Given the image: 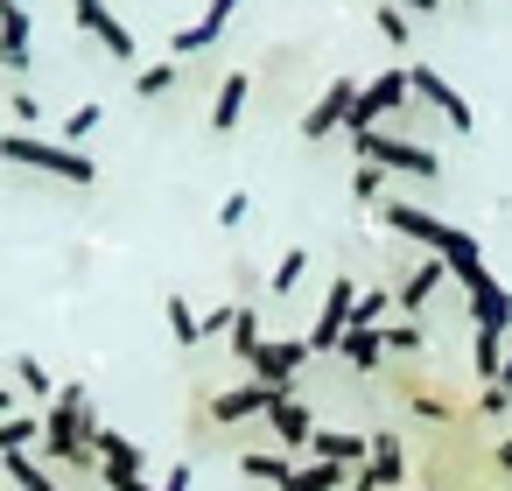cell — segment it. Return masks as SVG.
I'll list each match as a JSON object with an SVG mask.
<instances>
[{"instance_id":"31","label":"cell","mask_w":512,"mask_h":491,"mask_svg":"<svg viewBox=\"0 0 512 491\" xmlns=\"http://www.w3.org/2000/svg\"><path fill=\"white\" fill-rule=\"evenodd\" d=\"M260 344H267V337H260V316H253V309H239V323H232V358H246V365H253V351H260Z\"/></svg>"},{"instance_id":"8","label":"cell","mask_w":512,"mask_h":491,"mask_svg":"<svg viewBox=\"0 0 512 491\" xmlns=\"http://www.w3.org/2000/svg\"><path fill=\"white\" fill-rule=\"evenodd\" d=\"M351 302H358V288H351V274H337L302 344H309V351H337V344H344V330H351Z\"/></svg>"},{"instance_id":"41","label":"cell","mask_w":512,"mask_h":491,"mask_svg":"<svg viewBox=\"0 0 512 491\" xmlns=\"http://www.w3.org/2000/svg\"><path fill=\"white\" fill-rule=\"evenodd\" d=\"M393 8H414V15H435V8H442V0H393Z\"/></svg>"},{"instance_id":"25","label":"cell","mask_w":512,"mask_h":491,"mask_svg":"<svg viewBox=\"0 0 512 491\" xmlns=\"http://www.w3.org/2000/svg\"><path fill=\"white\" fill-rule=\"evenodd\" d=\"M498 365H505V330H477V344H470V372L491 386V379H498Z\"/></svg>"},{"instance_id":"44","label":"cell","mask_w":512,"mask_h":491,"mask_svg":"<svg viewBox=\"0 0 512 491\" xmlns=\"http://www.w3.org/2000/svg\"><path fill=\"white\" fill-rule=\"evenodd\" d=\"M498 463H505V470H512V435H505V442H498Z\"/></svg>"},{"instance_id":"40","label":"cell","mask_w":512,"mask_h":491,"mask_svg":"<svg viewBox=\"0 0 512 491\" xmlns=\"http://www.w3.org/2000/svg\"><path fill=\"white\" fill-rule=\"evenodd\" d=\"M162 491H190V463H176V470H169V484H162Z\"/></svg>"},{"instance_id":"35","label":"cell","mask_w":512,"mask_h":491,"mask_svg":"<svg viewBox=\"0 0 512 491\" xmlns=\"http://www.w3.org/2000/svg\"><path fill=\"white\" fill-rule=\"evenodd\" d=\"M379 36H386V43H407V15L393 8V0H386V8H379Z\"/></svg>"},{"instance_id":"37","label":"cell","mask_w":512,"mask_h":491,"mask_svg":"<svg viewBox=\"0 0 512 491\" xmlns=\"http://www.w3.org/2000/svg\"><path fill=\"white\" fill-rule=\"evenodd\" d=\"M477 414H484V421H498V414H512V393H505V386H484V400H477Z\"/></svg>"},{"instance_id":"42","label":"cell","mask_w":512,"mask_h":491,"mask_svg":"<svg viewBox=\"0 0 512 491\" xmlns=\"http://www.w3.org/2000/svg\"><path fill=\"white\" fill-rule=\"evenodd\" d=\"M491 386H505V393H512V351H505V365H498V379H491Z\"/></svg>"},{"instance_id":"29","label":"cell","mask_w":512,"mask_h":491,"mask_svg":"<svg viewBox=\"0 0 512 491\" xmlns=\"http://www.w3.org/2000/svg\"><path fill=\"white\" fill-rule=\"evenodd\" d=\"M92 127H106V106H78V113L64 120V148H85V141H92Z\"/></svg>"},{"instance_id":"34","label":"cell","mask_w":512,"mask_h":491,"mask_svg":"<svg viewBox=\"0 0 512 491\" xmlns=\"http://www.w3.org/2000/svg\"><path fill=\"white\" fill-rule=\"evenodd\" d=\"M386 351H421V323H386Z\"/></svg>"},{"instance_id":"23","label":"cell","mask_w":512,"mask_h":491,"mask_svg":"<svg viewBox=\"0 0 512 491\" xmlns=\"http://www.w3.org/2000/svg\"><path fill=\"white\" fill-rule=\"evenodd\" d=\"M239 470H246L253 484H274V491L295 477V463H288V456H274V449H246V456H239Z\"/></svg>"},{"instance_id":"22","label":"cell","mask_w":512,"mask_h":491,"mask_svg":"<svg viewBox=\"0 0 512 491\" xmlns=\"http://www.w3.org/2000/svg\"><path fill=\"white\" fill-rule=\"evenodd\" d=\"M43 442V414H8L0 421V456H29Z\"/></svg>"},{"instance_id":"11","label":"cell","mask_w":512,"mask_h":491,"mask_svg":"<svg viewBox=\"0 0 512 491\" xmlns=\"http://www.w3.org/2000/svg\"><path fill=\"white\" fill-rule=\"evenodd\" d=\"M407 484V449H400V435H372V456H365V470L351 477V491H400Z\"/></svg>"},{"instance_id":"18","label":"cell","mask_w":512,"mask_h":491,"mask_svg":"<svg viewBox=\"0 0 512 491\" xmlns=\"http://www.w3.org/2000/svg\"><path fill=\"white\" fill-rule=\"evenodd\" d=\"M246 92H253V78H246V71H225V85H218V99H211V134H232V127H239Z\"/></svg>"},{"instance_id":"19","label":"cell","mask_w":512,"mask_h":491,"mask_svg":"<svg viewBox=\"0 0 512 491\" xmlns=\"http://www.w3.org/2000/svg\"><path fill=\"white\" fill-rule=\"evenodd\" d=\"M442 281H449V267H442V260H435V253H428V260H421V267H414V274H407V281H400V295H393V302H400V309H407V316H414V309H421V302H428V295H435V288H442Z\"/></svg>"},{"instance_id":"21","label":"cell","mask_w":512,"mask_h":491,"mask_svg":"<svg viewBox=\"0 0 512 491\" xmlns=\"http://www.w3.org/2000/svg\"><path fill=\"white\" fill-rule=\"evenodd\" d=\"M15 386H22V393H29V400H36V414H43V407H50V400H57V393H64V386H57V379H50V365H43V358H29V351H22V358H15Z\"/></svg>"},{"instance_id":"5","label":"cell","mask_w":512,"mask_h":491,"mask_svg":"<svg viewBox=\"0 0 512 491\" xmlns=\"http://www.w3.org/2000/svg\"><path fill=\"white\" fill-rule=\"evenodd\" d=\"M358 162L400 169V176H435V169H442L435 148H421V141H407V134H358Z\"/></svg>"},{"instance_id":"6","label":"cell","mask_w":512,"mask_h":491,"mask_svg":"<svg viewBox=\"0 0 512 491\" xmlns=\"http://www.w3.org/2000/svg\"><path fill=\"white\" fill-rule=\"evenodd\" d=\"M407 92H414L421 106H435V113H442V120L456 127V134H470V127H477L470 99H463V92H456V85H449L442 71H428V64H407Z\"/></svg>"},{"instance_id":"43","label":"cell","mask_w":512,"mask_h":491,"mask_svg":"<svg viewBox=\"0 0 512 491\" xmlns=\"http://www.w3.org/2000/svg\"><path fill=\"white\" fill-rule=\"evenodd\" d=\"M8 407H15V386H0V421H8Z\"/></svg>"},{"instance_id":"33","label":"cell","mask_w":512,"mask_h":491,"mask_svg":"<svg viewBox=\"0 0 512 491\" xmlns=\"http://www.w3.org/2000/svg\"><path fill=\"white\" fill-rule=\"evenodd\" d=\"M379 190H386V169L358 162V176H351V197H358V204H379Z\"/></svg>"},{"instance_id":"28","label":"cell","mask_w":512,"mask_h":491,"mask_svg":"<svg viewBox=\"0 0 512 491\" xmlns=\"http://www.w3.org/2000/svg\"><path fill=\"white\" fill-rule=\"evenodd\" d=\"M0 463H8V477H15L22 491H64V484H57V477H50L36 456H0Z\"/></svg>"},{"instance_id":"15","label":"cell","mask_w":512,"mask_h":491,"mask_svg":"<svg viewBox=\"0 0 512 491\" xmlns=\"http://www.w3.org/2000/svg\"><path fill=\"white\" fill-rule=\"evenodd\" d=\"M267 407H274V393H267V386H232V393H211V421H218V428L253 421V414H267Z\"/></svg>"},{"instance_id":"36","label":"cell","mask_w":512,"mask_h":491,"mask_svg":"<svg viewBox=\"0 0 512 491\" xmlns=\"http://www.w3.org/2000/svg\"><path fill=\"white\" fill-rule=\"evenodd\" d=\"M232 323H239V309H232V302H218V309L204 316V337H232Z\"/></svg>"},{"instance_id":"16","label":"cell","mask_w":512,"mask_h":491,"mask_svg":"<svg viewBox=\"0 0 512 491\" xmlns=\"http://www.w3.org/2000/svg\"><path fill=\"white\" fill-rule=\"evenodd\" d=\"M463 302H470L477 330H512V295H505L491 274H484V281H470V295H463Z\"/></svg>"},{"instance_id":"12","label":"cell","mask_w":512,"mask_h":491,"mask_svg":"<svg viewBox=\"0 0 512 491\" xmlns=\"http://www.w3.org/2000/svg\"><path fill=\"white\" fill-rule=\"evenodd\" d=\"M29 8H22V0H0V71H29Z\"/></svg>"},{"instance_id":"27","label":"cell","mask_w":512,"mask_h":491,"mask_svg":"<svg viewBox=\"0 0 512 491\" xmlns=\"http://www.w3.org/2000/svg\"><path fill=\"white\" fill-rule=\"evenodd\" d=\"M386 309H393V295H386V288H358V302H351V330H379V323H386Z\"/></svg>"},{"instance_id":"3","label":"cell","mask_w":512,"mask_h":491,"mask_svg":"<svg viewBox=\"0 0 512 491\" xmlns=\"http://www.w3.org/2000/svg\"><path fill=\"white\" fill-rule=\"evenodd\" d=\"M85 386H64L50 407H43V449L57 456V463H85V470H99V456L85 449V435H78V421H85Z\"/></svg>"},{"instance_id":"13","label":"cell","mask_w":512,"mask_h":491,"mask_svg":"<svg viewBox=\"0 0 512 491\" xmlns=\"http://www.w3.org/2000/svg\"><path fill=\"white\" fill-rule=\"evenodd\" d=\"M309 449H316V463H344L351 477L365 470V456H372V435H351V428H316L309 435Z\"/></svg>"},{"instance_id":"4","label":"cell","mask_w":512,"mask_h":491,"mask_svg":"<svg viewBox=\"0 0 512 491\" xmlns=\"http://www.w3.org/2000/svg\"><path fill=\"white\" fill-rule=\"evenodd\" d=\"M407 99H414V92H407V71H379L372 85H358V106H351V120H344L351 141H358V134H379V120L400 113Z\"/></svg>"},{"instance_id":"39","label":"cell","mask_w":512,"mask_h":491,"mask_svg":"<svg viewBox=\"0 0 512 491\" xmlns=\"http://www.w3.org/2000/svg\"><path fill=\"white\" fill-rule=\"evenodd\" d=\"M15 120H29V127L43 120V106H36V92H15Z\"/></svg>"},{"instance_id":"7","label":"cell","mask_w":512,"mask_h":491,"mask_svg":"<svg viewBox=\"0 0 512 491\" xmlns=\"http://www.w3.org/2000/svg\"><path fill=\"white\" fill-rule=\"evenodd\" d=\"M302 365H309V344H302V337H267V344L253 351V365H246V372H253V386H267V393H288Z\"/></svg>"},{"instance_id":"26","label":"cell","mask_w":512,"mask_h":491,"mask_svg":"<svg viewBox=\"0 0 512 491\" xmlns=\"http://www.w3.org/2000/svg\"><path fill=\"white\" fill-rule=\"evenodd\" d=\"M169 337H176L183 351H197V344H204V316H197L183 295H169Z\"/></svg>"},{"instance_id":"20","label":"cell","mask_w":512,"mask_h":491,"mask_svg":"<svg viewBox=\"0 0 512 491\" xmlns=\"http://www.w3.org/2000/svg\"><path fill=\"white\" fill-rule=\"evenodd\" d=\"M337 358H344L351 372H379V358H386V337H379V330H344Z\"/></svg>"},{"instance_id":"2","label":"cell","mask_w":512,"mask_h":491,"mask_svg":"<svg viewBox=\"0 0 512 491\" xmlns=\"http://www.w3.org/2000/svg\"><path fill=\"white\" fill-rule=\"evenodd\" d=\"M0 162L15 169H43L57 183H99V162L85 148H64V141H36V134H0Z\"/></svg>"},{"instance_id":"38","label":"cell","mask_w":512,"mask_h":491,"mask_svg":"<svg viewBox=\"0 0 512 491\" xmlns=\"http://www.w3.org/2000/svg\"><path fill=\"white\" fill-rule=\"evenodd\" d=\"M246 211H253V204H246V190H232V197L218 204V225H246Z\"/></svg>"},{"instance_id":"32","label":"cell","mask_w":512,"mask_h":491,"mask_svg":"<svg viewBox=\"0 0 512 491\" xmlns=\"http://www.w3.org/2000/svg\"><path fill=\"white\" fill-rule=\"evenodd\" d=\"M176 71H183V64H148V71H134V92H141V99H162V92L176 85Z\"/></svg>"},{"instance_id":"1","label":"cell","mask_w":512,"mask_h":491,"mask_svg":"<svg viewBox=\"0 0 512 491\" xmlns=\"http://www.w3.org/2000/svg\"><path fill=\"white\" fill-rule=\"evenodd\" d=\"M379 218H386L400 239H421V246H428L463 288L484 281V253H477V239H470L463 225H442V218H428V211H414V204H379Z\"/></svg>"},{"instance_id":"17","label":"cell","mask_w":512,"mask_h":491,"mask_svg":"<svg viewBox=\"0 0 512 491\" xmlns=\"http://www.w3.org/2000/svg\"><path fill=\"white\" fill-rule=\"evenodd\" d=\"M267 428H274V435L295 449V442H309V435H316V414H309L295 393H274V407H267Z\"/></svg>"},{"instance_id":"10","label":"cell","mask_w":512,"mask_h":491,"mask_svg":"<svg viewBox=\"0 0 512 491\" xmlns=\"http://www.w3.org/2000/svg\"><path fill=\"white\" fill-rule=\"evenodd\" d=\"M351 106H358V78H330V92L302 113V141H330L351 120Z\"/></svg>"},{"instance_id":"30","label":"cell","mask_w":512,"mask_h":491,"mask_svg":"<svg viewBox=\"0 0 512 491\" xmlns=\"http://www.w3.org/2000/svg\"><path fill=\"white\" fill-rule=\"evenodd\" d=\"M302 267H309V253H302V246H295V253H281V260H274V274H267V295H288V288L302 281Z\"/></svg>"},{"instance_id":"14","label":"cell","mask_w":512,"mask_h":491,"mask_svg":"<svg viewBox=\"0 0 512 491\" xmlns=\"http://www.w3.org/2000/svg\"><path fill=\"white\" fill-rule=\"evenodd\" d=\"M239 15V0H211V8L190 22V29H176V57H197V50H211L218 36H225V22Z\"/></svg>"},{"instance_id":"9","label":"cell","mask_w":512,"mask_h":491,"mask_svg":"<svg viewBox=\"0 0 512 491\" xmlns=\"http://www.w3.org/2000/svg\"><path fill=\"white\" fill-rule=\"evenodd\" d=\"M71 15H78L85 36H99V50H106L113 64H134V29L106 8V0H71Z\"/></svg>"},{"instance_id":"24","label":"cell","mask_w":512,"mask_h":491,"mask_svg":"<svg viewBox=\"0 0 512 491\" xmlns=\"http://www.w3.org/2000/svg\"><path fill=\"white\" fill-rule=\"evenodd\" d=\"M344 463H295V477L281 484V491H344Z\"/></svg>"}]
</instances>
